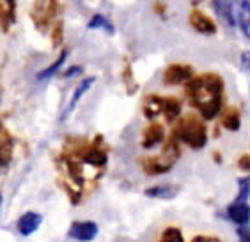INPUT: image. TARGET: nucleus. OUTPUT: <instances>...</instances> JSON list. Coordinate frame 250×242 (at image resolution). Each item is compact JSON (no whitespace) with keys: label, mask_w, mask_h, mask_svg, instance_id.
<instances>
[{"label":"nucleus","mask_w":250,"mask_h":242,"mask_svg":"<svg viewBox=\"0 0 250 242\" xmlns=\"http://www.w3.org/2000/svg\"><path fill=\"white\" fill-rule=\"evenodd\" d=\"M185 94L202 119L213 120L224 106V80L215 73L193 76L187 83Z\"/></svg>","instance_id":"obj_1"},{"label":"nucleus","mask_w":250,"mask_h":242,"mask_svg":"<svg viewBox=\"0 0 250 242\" xmlns=\"http://www.w3.org/2000/svg\"><path fill=\"white\" fill-rule=\"evenodd\" d=\"M172 134L193 150H199L208 143V129L201 117L195 113H188L181 117L174 128Z\"/></svg>","instance_id":"obj_2"},{"label":"nucleus","mask_w":250,"mask_h":242,"mask_svg":"<svg viewBox=\"0 0 250 242\" xmlns=\"http://www.w3.org/2000/svg\"><path fill=\"white\" fill-rule=\"evenodd\" d=\"M57 13V0H36L30 11V18L38 29H46Z\"/></svg>","instance_id":"obj_3"},{"label":"nucleus","mask_w":250,"mask_h":242,"mask_svg":"<svg viewBox=\"0 0 250 242\" xmlns=\"http://www.w3.org/2000/svg\"><path fill=\"white\" fill-rule=\"evenodd\" d=\"M193 78V67L188 64H172L164 73L165 85H187Z\"/></svg>","instance_id":"obj_4"},{"label":"nucleus","mask_w":250,"mask_h":242,"mask_svg":"<svg viewBox=\"0 0 250 242\" xmlns=\"http://www.w3.org/2000/svg\"><path fill=\"white\" fill-rule=\"evenodd\" d=\"M100 228L94 221H75L67 230V237L78 242H91L96 239Z\"/></svg>","instance_id":"obj_5"},{"label":"nucleus","mask_w":250,"mask_h":242,"mask_svg":"<svg viewBox=\"0 0 250 242\" xmlns=\"http://www.w3.org/2000/svg\"><path fill=\"white\" fill-rule=\"evenodd\" d=\"M188 23L195 32L202 34V36H213L217 34V23L213 21L208 15H204L202 11L193 9L188 16Z\"/></svg>","instance_id":"obj_6"},{"label":"nucleus","mask_w":250,"mask_h":242,"mask_svg":"<svg viewBox=\"0 0 250 242\" xmlns=\"http://www.w3.org/2000/svg\"><path fill=\"white\" fill-rule=\"evenodd\" d=\"M174 163H176V159L162 154L158 157H146V159H142V168H144L147 175H162V173L170 171Z\"/></svg>","instance_id":"obj_7"},{"label":"nucleus","mask_w":250,"mask_h":242,"mask_svg":"<svg viewBox=\"0 0 250 242\" xmlns=\"http://www.w3.org/2000/svg\"><path fill=\"white\" fill-rule=\"evenodd\" d=\"M227 218L238 226H247L250 223V204L249 202H232L227 207Z\"/></svg>","instance_id":"obj_8"},{"label":"nucleus","mask_w":250,"mask_h":242,"mask_svg":"<svg viewBox=\"0 0 250 242\" xmlns=\"http://www.w3.org/2000/svg\"><path fill=\"white\" fill-rule=\"evenodd\" d=\"M213 9H215L217 16L226 27H236L238 25L236 9L231 0H213Z\"/></svg>","instance_id":"obj_9"},{"label":"nucleus","mask_w":250,"mask_h":242,"mask_svg":"<svg viewBox=\"0 0 250 242\" xmlns=\"http://www.w3.org/2000/svg\"><path fill=\"white\" fill-rule=\"evenodd\" d=\"M41 214L38 212H25L23 216H20L18 223H16V228H18V233L20 235H23V237H29L32 235L34 232H38V228L41 226Z\"/></svg>","instance_id":"obj_10"},{"label":"nucleus","mask_w":250,"mask_h":242,"mask_svg":"<svg viewBox=\"0 0 250 242\" xmlns=\"http://www.w3.org/2000/svg\"><path fill=\"white\" fill-rule=\"evenodd\" d=\"M165 140V129L162 124H156L153 122L151 126H147L144 131V134H142V147L144 149H153L156 147V145H160V143Z\"/></svg>","instance_id":"obj_11"},{"label":"nucleus","mask_w":250,"mask_h":242,"mask_svg":"<svg viewBox=\"0 0 250 242\" xmlns=\"http://www.w3.org/2000/svg\"><path fill=\"white\" fill-rule=\"evenodd\" d=\"M236 4V19L241 32L250 37V0H234Z\"/></svg>","instance_id":"obj_12"},{"label":"nucleus","mask_w":250,"mask_h":242,"mask_svg":"<svg viewBox=\"0 0 250 242\" xmlns=\"http://www.w3.org/2000/svg\"><path fill=\"white\" fill-rule=\"evenodd\" d=\"M94 80H96V78H94V76H91V78H85V80H82L80 83H78V87L75 89V92H73V95H71V99H69V105H67L66 112H64V117H62V119H66L67 115H69L73 112V110H75V106L78 105V101L82 99V95L85 94V92L92 87Z\"/></svg>","instance_id":"obj_13"},{"label":"nucleus","mask_w":250,"mask_h":242,"mask_svg":"<svg viewBox=\"0 0 250 242\" xmlns=\"http://www.w3.org/2000/svg\"><path fill=\"white\" fill-rule=\"evenodd\" d=\"M167 122H176L179 120V115H181V103H179L178 97H174V95H167L164 97V113Z\"/></svg>","instance_id":"obj_14"},{"label":"nucleus","mask_w":250,"mask_h":242,"mask_svg":"<svg viewBox=\"0 0 250 242\" xmlns=\"http://www.w3.org/2000/svg\"><path fill=\"white\" fill-rule=\"evenodd\" d=\"M160 113H164V97L151 94L144 101V115L147 119H156Z\"/></svg>","instance_id":"obj_15"},{"label":"nucleus","mask_w":250,"mask_h":242,"mask_svg":"<svg viewBox=\"0 0 250 242\" xmlns=\"http://www.w3.org/2000/svg\"><path fill=\"white\" fill-rule=\"evenodd\" d=\"M222 126L227 129V131H240L241 128V113L240 110L231 106V108H227L224 113H222V119H220Z\"/></svg>","instance_id":"obj_16"},{"label":"nucleus","mask_w":250,"mask_h":242,"mask_svg":"<svg viewBox=\"0 0 250 242\" xmlns=\"http://www.w3.org/2000/svg\"><path fill=\"white\" fill-rule=\"evenodd\" d=\"M82 159L83 163H87V165H91V167H96V168H101L105 167L106 163V154L103 150H101L100 147H96V145H92V147H89L87 150L82 152Z\"/></svg>","instance_id":"obj_17"},{"label":"nucleus","mask_w":250,"mask_h":242,"mask_svg":"<svg viewBox=\"0 0 250 242\" xmlns=\"http://www.w3.org/2000/svg\"><path fill=\"white\" fill-rule=\"evenodd\" d=\"M146 196H149V198H156V200H172L174 196L178 195V187L176 186H153L149 189L144 191Z\"/></svg>","instance_id":"obj_18"},{"label":"nucleus","mask_w":250,"mask_h":242,"mask_svg":"<svg viewBox=\"0 0 250 242\" xmlns=\"http://www.w3.org/2000/svg\"><path fill=\"white\" fill-rule=\"evenodd\" d=\"M11 150H13V142L7 134L5 128L0 124V168L5 167L11 159Z\"/></svg>","instance_id":"obj_19"},{"label":"nucleus","mask_w":250,"mask_h":242,"mask_svg":"<svg viewBox=\"0 0 250 242\" xmlns=\"http://www.w3.org/2000/svg\"><path fill=\"white\" fill-rule=\"evenodd\" d=\"M66 58H67V50H62V52H61V55H59V57H57V60L53 62L52 66H48V67H46V69H43V71L39 73V74H38V80H39V81H43V80H50L52 76L57 74L59 69H61V67H62V64H64V62H66Z\"/></svg>","instance_id":"obj_20"},{"label":"nucleus","mask_w":250,"mask_h":242,"mask_svg":"<svg viewBox=\"0 0 250 242\" xmlns=\"http://www.w3.org/2000/svg\"><path fill=\"white\" fill-rule=\"evenodd\" d=\"M87 29H91V30H105L106 34H112L114 32V25L110 23V19L106 18V16L103 15H94L91 18V21L87 23Z\"/></svg>","instance_id":"obj_21"},{"label":"nucleus","mask_w":250,"mask_h":242,"mask_svg":"<svg viewBox=\"0 0 250 242\" xmlns=\"http://www.w3.org/2000/svg\"><path fill=\"white\" fill-rule=\"evenodd\" d=\"M250 198V173L238 179V196L234 202H249Z\"/></svg>","instance_id":"obj_22"},{"label":"nucleus","mask_w":250,"mask_h":242,"mask_svg":"<svg viewBox=\"0 0 250 242\" xmlns=\"http://www.w3.org/2000/svg\"><path fill=\"white\" fill-rule=\"evenodd\" d=\"M158 242H185V237L179 228L168 226L162 232V237H160Z\"/></svg>","instance_id":"obj_23"},{"label":"nucleus","mask_w":250,"mask_h":242,"mask_svg":"<svg viewBox=\"0 0 250 242\" xmlns=\"http://www.w3.org/2000/svg\"><path fill=\"white\" fill-rule=\"evenodd\" d=\"M62 37H64V23L62 21H59L57 25H55V29H53V34H52V43L55 48L61 46V43H62Z\"/></svg>","instance_id":"obj_24"},{"label":"nucleus","mask_w":250,"mask_h":242,"mask_svg":"<svg viewBox=\"0 0 250 242\" xmlns=\"http://www.w3.org/2000/svg\"><path fill=\"white\" fill-rule=\"evenodd\" d=\"M125 81H126V91H128V94H135L137 92V83H135L133 73H131V69L128 66L125 69Z\"/></svg>","instance_id":"obj_25"},{"label":"nucleus","mask_w":250,"mask_h":242,"mask_svg":"<svg viewBox=\"0 0 250 242\" xmlns=\"http://www.w3.org/2000/svg\"><path fill=\"white\" fill-rule=\"evenodd\" d=\"M238 168L245 173H250V154H241L238 159Z\"/></svg>","instance_id":"obj_26"},{"label":"nucleus","mask_w":250,"mask_h":242,"mask_svg":"<svg viewBox=\"0 0 250 242\" xmlns=\"http://www.w3.org/2000/svg\"><path fill=\"white\" fill-rule=\"evenodd\" d=\"M238 242H250L249 226H238Z\"/></svg>","instance_id":"obj_27"},{"label":"nucleus","mask_w":250,"mask_h":242,"mask_svg":"<svg viewBox=\"0 0 250 242\" xmlns=\"http://www.w3.org/2000/svg\"><path fill=\"white\" fill-rule=\"evenodd\" d=\"M240 64L245 71L250 73V50H247V52H243L240 55Z\"/></svg>","instance_id":"obj_28"},{"label":"nucleus","mask_w":250,"mask_h":242,"mask_svg":"<svg viewBox=\"0 0 250 242\" xmlns=\"http://www.w3.org/2000/svg\"><path fill=\"white\" fill-rule=\"evenodd\" d=\"M190 242H220L218 237H209V235H197V237H193Z\"/></svg>","instance_id":"obj_29"},{"label":"nucleus","mask_w":250,"mask_h":242,"mask_svg":"<svg viewBox=\"0 0 250 242\" xmlns=\"http://www.w3.org/2000/svg\"><path fill=\"white\" fill-rule=\"evenodd\" d=\"M80 73H82V67L73 66V67H69L66 73H64V76H66V78H71V76H77V74H80Z\"/></svg>","instance_id":"obj_30"},{"label":"nucleus","mask_w":250,"mask_h":242,"mask_svg":"<svg viewBox=\"0 0 250 242\" xmlns=\"http://www.w3.org/2000/svg\"><path fill=\"white\" fill-rule=\"evenodd\" d=\"M201 2H202V0H192V5H199Z\"/></svg>","instance_id":"obj_31"},{"label":"nucleus","mask_w":250,"mask_h":242,"mask_svg":"<svg viewBox=\"0 0 250 242\" xmlns=\"http://www.w3.org/2000/svg\"><path fill=\"white\" fill-rule=\"evenodd\" d=\"M0 207H2V193H0Z\"/></svg>","instance_id":"obj_32"}]
</instances>
